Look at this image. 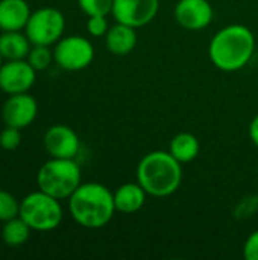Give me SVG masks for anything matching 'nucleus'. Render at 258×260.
<instances>
[{
	"label": "nucleus",
	"mask_w": 258,
	"mask_h": 260,
	"mask_svg": "<svg viewBox=\"0 0 258 260\" xmlns=\"http://www.w3.org/2000/svg\"><path fill=\"white\" fill-rule=\"evenodd\" d=\"M255 52V37L245 24H228L217 30L208 46V56L222 72L243 69Z\"/></svg>",
	"instance_id": "nucleus-1"
},
{
	"label": "nucleus",
	"mask_w": 258,
	"mask_h": 260,
	"mask_svg": "<svg viewBox=\"0 0 258 260\" xmlns=\"http://www.w3.org/2000/svg\"><path fill=\"white\" fill-rule=\"evenodd\" d=\"M68 212L84 229H102L114 218V192L100 183H81L68 198Z\"/></svg>",
	"instance_id": "nucleus-2"
},
{
	"label": "nucleus",
	"mask_w": 258,
	"mask_h": 260,
	"mask_svg": "<svg viewBox=\"0 0 258 260\" xmlns=\"http://www.w3.org/2000/svg\"><path fill=\"white\" fill-rule=\"evenodd\" d=\"M137 181L149 197L166 198L179 189L182 165L169 151H152L140 160Z\"/></svg>",
	"instance_id": "nucleus-3"
},
{
	"label": "nucleus",
	"mask_w": 258,
	"mask_h": 260,
	"mask_svg": "<svg viewBox=\"0 0 258 260\" xmlns=\"http://www.w3.org/2000/svg\"><path fill=\"white\" fill-rule=\"evenodd\" d=\"M81 183L82 174L75 158L50 157V160H47L36 174L38 189L59 201L68 200Z\"/></svg>",
	"instance_id": "nucleus-4"
},
{
	"label": "nucleus",
	"mask_w": 258,
	"mask_h": 260,
	"mask_svg": "<svg viewBox=\"0 0 258 260\" xmlns=\"http://www.w3.org/2000/svg\"><path fill=\"white\" fill-rule=\"evenodd\" d=\"M18 216L32 232H52L62 222L64 212L59 200L38 189L20 201Z\"/></svg>",
	"instance_id": "nucleus-5"
},
{
	"label": "nucleus",
	"mask_w": 258,
	"mask_h": 260,
	"mask_svg": "<svg viewBox=\"0 0 258 260\" xmlns=\"http://www.w3.org/2000/svg\"><path fill=\"white\" fill-rule=\"evenodd\" d=\"M65 17L56 8H40L33 11L24 27V34L32 44L52 46L56 44L64 34Z\"/></svg>",
	"instance_id": "nucleus-6"
},
{
	"label": "nucleus",
	"mask_w": 258,
	"mask_h": 260,
	"mask_svg": "<svg viewBox=\"0 0 258 260\" xmlns=\"http://www.w3.org/2000/svg\"><path fill=\"white\" fill-rule=\"evenodd\" d=\"M55 62L67 72L87 69L94 59V47L90 40L81 35L62 37L53 49Z\"/></svg>",
	"instance_id": "nucleus-7"
},
{
	"label": "nucleus",
	"mask_w": 258,
	"mask_h": 260,
	"mask_svg": "<svg viewBox=\"0 0 258 260\" xmlns=\"http://www.w3.org/2000/svg\"><path fill=\"white\" fill-rule=\"evenodd\" d=\"M160 11V0H114L113 17L116 21L134 29L149 24Z\"/></svg>",
	"instance_id": "nucleus-8"
},
{
	"label": "nucleus",
	"mask_w": 258,
	"mask_h": 260,
	"mask_svg": "<svg viewBox=\"0 0 258 260\" xmlns=\"http://www.w3.org/2000/svg\"><path fill=\"white\" fill-rule=\"evenodd\" d=\"M36 79V70L27 59L3 61L0 67V90L9 94L27 93Z\"/></svg>",
	"instance_id": "nucleus-9"
},
{
	"label": "nucleus",
	"mask_w": 258,
	"mask_h": 260,
	"mask_svg": "<svg viewBox=\"0 0 258 260\" xmlns=\"http://www.w3.org/2000/svg\"><path fill=\"white\" fill-rule=\"evenodd\" d=\"M38 114V104L32 94L18 93L9 94L2 108V119L6 126H14L23 129L29 126Z\"/></svg>",
	"instance_id": "nucleus-10"
},
{
	"label": "nucleus",
	"mask_w": 258,
	"mask_h": 260,
	"mask_svg": "<svg viewBox=\"0 0 258 260\" xmlns=\"http://www.w3.org/2000/svg\"><path fill=\"white\" fill-rule=\"evenodd\" d=\"M43 143L53 158H76L81 151L79 136L67 125H52L44 133Z\"/></svg>",
	"instance_id": "nucleus-11"
},
{
	"label": "nucleus",
	"mask_w": 258,
	"mask_h": 260,
	"mask_svg": "<svg viewBox=\"0 0 258 260\" xmlns=\"http://www.w3.org/2000/svg\"><path fill=\"white\" fill-rule=\"evenodd\" d=\"M214 17L208 0H179L175 6L176 23L187 30H202L211 24Z\"/></svg>",
	"instance_id": "nucleus-12"
},
{
	"label": "nucleus",
	"mask_w": 258,
	"mask_h": 260,
	"mask_svg": "<svg viewBox=\"0 0 258 260\" xmlns=\"http://www.w3.org/2000/svg\"><path fill=\"white\" fill-rule=\"evenodd\" d=\"M32 11L26 0H0V30H21Z\"/></svg>",
	"instance_id": "nucleus-13"
},
{
	"label": "nucleus",
	"mask_w": 258,
	"mask_h": 260,
	"mask_svg": "<svg viewBox=\"0 0 258 260\" xmlns=\"http://www.w3.org/2000/svg\"><path fill=\"white\" fill-rule=\"evenodd\" d=\"M148 192L140 186V183H125L119 186L114 192L116 210L123 215H134L140 212L146 203Z\"/></svg>",
	"instance_id": "nucleus-14"
},
{
	"label": "nucleus",
	"mask_w": 258,
	"mask_h": 260,
	"mask_svg": "<svg viewBox=\"0 0 258 260\" xmlns=\"http://www.w3.org/2000/svg\"><path fill=\"white\" fill-rule=\"evenodd\" d=\"M137 44V32L134 27L116 21V24L109 26L105 35V46L106 49L117 56L129 55Z\"/></svg>",
	"instance_id": "nucleus-15"
},
{
	"label": "nucleus",
	"mask_w": 258,
	"mask_h": 260,
	"mask_svg": "<svg viewBox=\"0 0 258 260\" xmlns=\"http://www.w3.org/2000/svg\"><path fill=\"white\" fill-rule=\"evenodd\" d=\"M30 47V40L21 30H6L0 34V53L5 61L26 59Z\"/></svg>",
	"instance_id": "nucleus-16"
},
{
	"label": "nucleus",
	"mask_w": 258,
	"mask_h": 260,
	"mask_svg": "<svg viewBox=\"0 0 258 260\" xmlns=\"http://www.w3.org/2000/svg\"><path fill=\"white\" fill-rule=\"evenodd\" d=\"M181 165L190 163L193 161L201 151V145L199 140L195 134L192 133H179L176 134L169 145L167 149Z\"/></svg>",
	"instance_id": "nucleus-17"
},
{
	"label": "nucleus",
	"mask_w": 258,
	"mask_h": 260,
	"mask_svg": "<svg viewBox=\"0 0 258 260\" xmlns=\"http://www.w3.org/2000/svg\"><path fill=\"white\" fill-rule=\"evenodd\" d=\"M30 232H32V229L20 216H15L9 221L3 222L2 239L9 247H20L27 242Z\"/></svg>",
	"instance_id": "nucleus-18"
},
{
	"label": "nucleus",
	"mask_w": 258,
	"mask_h": 260,
	"mask_svg": "<svg viewBox=\"0 0 258 260\" xmlns=\"http://www.w3.org/2000/svg\"><path fill=\"white\" fill-rule=\"evenodd\" d=\"M26 59L36 72L49 69V66L55 61L53 50H50V46H40V44H32Z\"/></svg>",
	"instance_id": "nucleus-19"
},
{
	"label": "nucleus",
	"mask_w": 258,
	"mask_h": 260,
	"mask_svg": "<svg viewBox=\"0 0 258 260\" xmlns=\"http://www.w3.org/2000/svg\"><path fill=\"white\" fill-rule=\"evenodd\" d=\"M18 213H20L18 200L12 193L0 189V222H6L18 216Z\"/></svg>",
	"instance_id": "nucleus-20"
},
{
	"label": "nucleus",
	"mask_w": 258,
	"mask_h": 260,
	"mask_svg": "<svg viewBox=\"0 0 258 260\" xmlns=\"http://www.w3.org/2000/svg\"><path fill=\"white\" fill-rule=\"evenodd\" d=\"M114 0H78L79 8L88 17L91 15H109Z\"/></svg>",
	"instance_id": "nucleus-21"
},
{
	"label": "nucleus",
	"mask_w": 258,
	"mask_h": 260,
	"mask_svg": "<svg viewBox=\"0 0 258 260\" xmlns=\"http://www.w3.org/2000/svg\"><path fill=\"white\" fill-rule=\"evenodd\" d=\"M21 129L14 128V126H6L0 133V148L5 151H14L20 146L21 143Z\"/></svg>",
	"instance_id": "nucleus-22"
},
{
	"label": "nucleus",
	"mask_w": 258,
	"mask_h": 260,
	"mask_svg": "<svg viewBox=\"0 0 258 260\" xmlns=\"http://www.w3.org/2000/svg\"><path fill=\"white\" fill-rule=\"evenodd\" d=\"M108 15H91L87 20V30L91 37H105L108 29H109V23H108Z\"/></svg>",
	"instance_id": "nucleus-23"
},
{
	"label": "nucleus",
	"mask_w": 258,
	"mask_h": 260,
	"mask_svg": "<svg viewBox=\"0 0 258 260\" xmlns=\"http://www.w3.org/2000/svg\"><path fill=\"white\" fill-rule=\"evenodd\" d=\"M243 256L246 260H258V230L252 232L245 241Z\"/></svg>",
	"instance_id": "nucleus-24"
},
{
	"label": "nucleus",
	"mask_w": 258,
	"mask_h": 260,
	"mask_svg": "<svg viewBox=\"0 0 258 260\" xmlns=\"http://www.w3.org/2000/svg\"><path fill=\"white\" fill-rule=\"evenodd\" d=\"M249 137H251V142L258 148V114L251 120V125H249Z\"/></svg>",
	"instance_id": "nucleus-25"
},
{
	"label": "nucleus",
	"mask_w": 258,
	"mask_h": 260,
	"mask_svg": "<svg viewBox=\"0 0 258 260\" xmlns=\"http://www.w3.org/2000/svg\"><path fill=\"white\" fill-rule=\"evenodd\" d=\"M3 61H5V59H3V56H2V53H0V67H2V64H3Z\"/></svg>",
	"instance_id": "nucleus-26"
}]
</instances>
